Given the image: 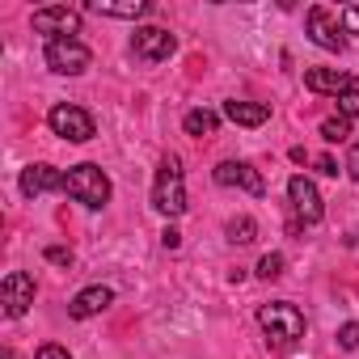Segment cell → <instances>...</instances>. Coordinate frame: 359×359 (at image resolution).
Returning a JSON list of instances; mask_svg holds the SVG:
<instances>
[{"label":"cell","instance_id":"1","mask_svg":"<svg viewBox=\"0 0 359 359\" xmlns=\"http://www.w3.org/2000/svg\"><path fill=\"white\" fill-rule=\"evenodd\" d=\"M152 208L165 220H177L191 203H187V182H182V161L177 156H161L156 165V182H152Z\"/></svg>","mask_w":359,"mask_h":359},{"label":"cell","instance_id":"2","mask_svg":"<svg viewBox=\"0 0 359 359\" xmlns=\"http://www.w3.org/2000/svg\"><path fill=\"white\" fill-rule=\"evenodd\" d=\"M64 195L68 199H76L81 208H89V212H102L106 203H110V195H114V187H110V177H106V169L102 165H72L68 169V182H64Z\"/></svg>","mask_w":359,"mask_h":359},{"label":"cell","instance_id":"3","mask_svg":"<svg viewBox=\"0 0 359 359\" xmlns=\"http://www.w3.org/2000/svg\"><path fill=\"white\" fill-rule=\"evenodd\" d=\"M258 325L266 330V338L275 346H292L304 338V313L292 304V300H271L258 309Z\"/></svg>","mask_w":359,"mask_h":359},{"label":"cell","instance_id":"4","mask_svg":"<svg viewBox=\"0 0 359 359\" xmlns=\"http://www.w3.org/2000/svg\"><path fill=\"white\" fill-rule=\"evenodd\" d=\"M47 127H51L60 140H68V144H89V140L97 135L93 114H89L85 106H72V102H55V106L47 110Z\"/></svg>","mask_w":359,"mask_h":359},{"label":"cell","instance_id":"5","mask_svg":"<svg viewBox=\"0 0 359 359\" xmlns=\"http://www.w3.org/2000/svg\"><path fill=\"white\" fill-rule=\"evenodd\" d=\"M43 60H47V68H51L55 76H81V72H89L93 51H89L81 39H55V43H47Z\"/></svg>","mask_w":359,"mask_h":359},{"label":"cell","instance_id":"6","mask_svg":"<svg viewBox=\"0 0 359 359\" xmlns=\"http://www.w3.org/2000/svg\"><path fill=\"white\" fill-rule=\"evenodd\" d=\"M287 203H292V212H296V220H300L304 229L321 224V216H325L321 191L313 187V177H304V173H292V177H287Z\"/></svg>","mask_w":359,"mask_h":359},{"label":"cell","instance_id":"7","mask_svg":"<svg viewBox=\"0 0 359 359\" xmlns=\"http://www.w3.org/2000/svg\"><path fill=\"white\" fill-rule=\"evenodd\" d=\"M177 51V39L165 30V26H140L135 34H131V55L140 60V64H161V60H169Z\"/></svg>","mask_w":359,"mask_h":359},{"label":"cell","instance_id":"8","mask_svg":"<svg viewBox=\"0 0 359 359\" xmlns=\"http://www.w3.org/2000/svg\"><path fill=\"white\" fill-rule=\"evenodd\" d=\"M34 30L47 34V43H55V39H76V34H81V9H68V5L34 9Z\"/></svg>","mask_w":359,"mask_h":359},{"label":"cell","instance_id":"9","mask_svg":"<svg viewBox=\"0 0 359 359\" xmlns=\"http://www.w3.org/2000/svg\"><path fill=\"white\" fill-rule=\"evenodd\" d=\"M304 26H309V39L321 51H342L346 47V34L338 26V9H330V5H313L309 18H304Z\"/></svg>","mask_w":359,"mask_h":359},{"label":"cell","instance_id":"10","mask_svg":"<svg viewBox=\"0 0 359 359\" xmlns=\"http://www.w3.org/2000/svg\"><path fill=\"white\" fill-rule=\"evenodd\" d=\"M216 187H237V191H245V195H254V199L266 195L262 173H258L250 161H220V165H216Z\"/></svg>","mask_w":359,"mask_h":359},{"label":"cell","instance_id":"11","mask_svg":"<svg viewBox=\"0 0 359 359\" xmlns=\"http://www.w3.org/2000/svg\"><path fill=\"white\" fill-rule=\"evenodd\" d=\"M0 304H5V317H26L34 304V275L9 271L5 283H0Z\"/></svg>","mask_w":359,"mask_h":359},{"label":"cell","instance_id":"12","mask_svg":"<svg viewBox=\"0 0 359 359\" xmlns=\"http://www.w3.org/2000/svg\"><path fill=\"white\" fill-rule=\"evenodd\" d=\"M64 182H68V173H60V169H55V165H47V161L26 165V169H22V177H18V187H22V195H26V199L47 195V191H64Z\"/></svg>","mask_w":359,"mask_h":359},{"label":"cell","instance_id":"13","mask_svg":"<svg viewBox=\"0 0 359 359\" xmlns=\"http://www.w3.org/2000/svg\"><path fill=\"white\" fill-rule=\"evenodd\" d=\"M110 304H114V292H110L106 283H89V287H81V292L72 296V304H68V317H76V321H89V317L106 313Z\"/></svg>","mask_w":359,"mask_h":359},{"label":"cell","instance_id":"14","mask_svg":"<svg viewBox=\"0 0 359 359\" xmlns=\"http://www.w3.org/2000/svg\"><path fill=\"white\" fill-rule=\"evenodd\" d=\"M85 9L97 13V18H123V22H140V18L152 13L148 0H89Z\"/></svg>","mask_w":359,"mask_h":359},{"label":"cell","instance_id":"15","mask_svg":"<svg viewBox=\"0 0 359 359\" xmlns=\"http://www.w3.org/2000/svg\"><path fill=\"white\" fill-rule=\"evenodd\" d=\"M355 76L351 72H338V68H309L304 72V89L309 93H325V97H338Z\"/></svg>","mask_w":359,"mask_h":359},{"label":"cell","instance_id":"16","mask_svg":"<svg viewBox=\"0 0 359 359\" xmlns=\"http://www.w3.org/2000/svg\"><path fill=\"white\" fill-rule=\"evenodd\" d=\"M224 118L229 123H237V127H262L266 118H271V106L266 102H224Z\"/></svg>","mask_w":359,"mask_h":359},{"label":"cell","instance_id":"17","mask_svg":"<svg viewBox=\"0 0 359 359\" xmlns=\"http://www.w3.org/2000/svg\"><path fill=\"white\" fill-rule=\"evenodd\" d=\"M216 127H220V114L216 110H187V118H182V131L187 135H195V140H203V135H216Z\"/></svg>","mask_w":359,"mask_h":359},{"label":"cell","instance_id":"18","mask_svg":"<svg viewBox=\"0 0 359 359\" xmlns=\"http://www.w3.org/2000/svg\"><path fill=\"white\" fill-rule=\"evenodd\" d=\"M224 233H229L233 245H250V241H258V220L254 216H233Z\"/></svg>","mask_w":359,"mask_h":359},{"label":"cell","instance_id":"19","mask_svg":"<svg viewBox=\"0 0 359 359\" xmlns=\"http://www.w3.org/2000/svg\"><path fill=\"white\" fill-rule=\"evenodd\" d=\"M338 114H342L346 123H355V118H359V81H351V85L338 93Z\"/></svg>","mask_w":359,"mask_h":359},{"label":"cell","instance_id":"20","mask_svg":"<svg viewBox=\"0 0 359 359\" xmlns=\"http://www.w3.org/2000/svg\"><path fill=\"white\" fill-rule=\"evenodd\" d=\"M346 135H351V123H346L342 114H334V118L321 123V140H325V144H342Z\"/></svg>","mask_w":359,"mask_h":359},{"label":"cell","instance_id":"21","mask_svg":"<svg viewBox=\"0 0 359 359\" xmlns=\"http://www.w3.org/2000/svg\"><path fill=\"white\" fill-rule=\"evenodd\" d=\"M283 275V254H262L258 258V279H279Z\"/></svg>","mask_w":359,"mask_h":359},{"label":"cell","instance_id":"22","mask_svg":"<svg viewBox=\"0 0 359 359\" xmlns=\"http://www.w3.org/2000/svg\"><path fill=\"white\" fill-rule=\"evenodd\" d=\"M338 346L342 351H359V321H342L338 325Z\"/></svg>","mask_w":359,"mask_h":359},{"label":"cell","instance_id":"23","mask_svg":"<svg viewBox=\"0 0 359 359\" xmlns=\"http://www.w3.org/2000/svg\"><path fill=\"white\" fill-rule=\"evenodd\" d=\"M338 26L342 34H359V5H338Z\"/></svg>","mask_w":359,"mask_h":359},{"label":"cell","instance_id":"24","mask_svg":"<svg viewBox=\"0 0 359 359\" xmlns=\"http://www.w3.org/2000/svg\"><path fill=\"white\" fill-rule=\"evenodd\" d=\"M43 258H47V262H55V266H72V250H64V245H47V250H43Z\"/></svg>","mask_w":359,"mask_h":359},{"label":"cell","instance_id":"25","mask_svg":"<svg viewBox=\"0 0 359 359\" xmlns=\"http://www.w3.org/2000/svg\"><path fill=\"white\" fill-rule=\"evenodd\" d=\"M34 359H72V355H68V346H60V342H43V346L34 351Z\"/></svg>","mask_w":359,"mask_h":359},{"label":"cell","instance_id":"26","mask_svg":"<svg viewBox=\"0 0 359 359\" xmlns=\"http://www.w3.org/2000/svg\"><path fill=\"white\" fill-rule=\"evenodd\" d=\"M161 245H165V250H177V245H182V233H177L173 224H165V233H161Z\"/></svg>","mask_w":359,"mask_h":359},{"label":"cell","instance_id":"27","mask_svg":"<svg viewBox=\"0 0 359 359\" xmlns=\"http://www.w3.org/2000/svg\"><path fill=\"white\" fill-rule=\"evenodd\" d=\"M317 173H325V177H338V161H334V156H317Z\"/></svg>","mask_w":359,"mask_h":359},{"label":"cell","instance_id":"28","mask_svg":"<svg viewBox=\"0 0 359 359\" xmlns=\"http://www.w3.org/2000/svg\"><path fill=\"white\" fill-rule=\"evenodd\" d=\"M346 173L359 182V140H355V148H351V156H346Z\"/></svg>","mask_w":359,"mask_h":359},{"label":"cell","instance_id":"29","mask_svg":"<svg viewBox=\"0 0 359 359\" xmlns=\"http://www.w3.org/2000/svg\"><path fill=\"white\" fill-rule=\"evenodd\" d=\"M0 359H18V351H13V346H5V351H0Z\"/></svg>","mask_w":359,"mask_h":359}]
</instances>
